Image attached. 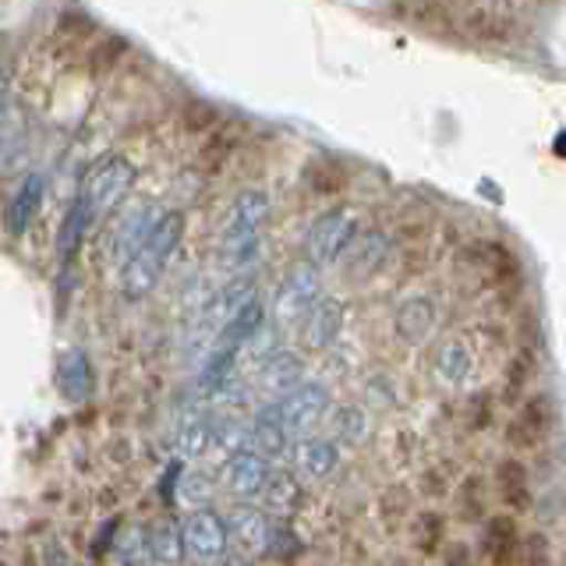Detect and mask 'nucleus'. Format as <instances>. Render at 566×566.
Wrapping results in <instances>:
<instances>
[{
    "mask_svg": "<svg viewBox=\"0 0 566 566\" xmlns=\"http://www.w3.org/2000/svg\"><path fill=\"white\" fill-rule=\"evenodd\" d=\"M230 531L217 510H195L185 521V556L195 566H217L227 556Z\"/></svg>",
    "mask_w": 566,
    "mask_h": 566,
    "instance_id": "9",
    "label": "nucleus"
},
{
    "mask_svg": "<svg viewBox=\"0 0 566 566\" xmlns=\"http://www.w3.org/2000/svg\"><path fill=\"white\" fill-rule=\"evenodd\" d=\"M478 548L489 566H517L521 563V548H524V535H521V521L517 513L500 510L482 524V538H478Z\"/></svg>",
    "mask_w": 566,
    "mask_h": 566,
    "instance_id": "10",
    "label": "nucleus"
},
{
    "mask_svg": "<svg viewBox=\"0 0 566 566\" xmlns=\"http://www.w3.org/2000/svg\"><path fill=\"white\" fill-rule=\"evenodd\" d=\"M453 471L457 468H429V471H421V495L424 500H442V495H450L457 485H453Z\"/></svg>",
    "mask_w": 566,
    "mask_h": 566,
    "instance_id": "34",
    "label": "nucleus"
},
{
    "mask_svg": "<svg viewBox=\"0 0 566 566\" xmlns=\"http://www.w3.org/2000/svg\"><path fill=\"white\" fill-rule=\"evenodd\" d=\"M442 566H478L474 548L468 542H450L442 548Z\"/></svg>",
    "mask_w": 566,
    "mask_h": 566,
    "instance_id": "39",
    "label": "nucleus"
},
{
    "mask_svg": "<svg viewBox=\"0 0 566 566\" xmlns=\"http://www.w3.org/2000/svg\"><path fill=\"white\" fill-rule=\"evenodd\" d=\"M291 432L283 429L280 418L270 411V403L262 407L259 415H252V447L262 453V457H283L291 450Z\"/></svg>",
    "mask_w": 566,
    "mask_h": 566,
    "instance_id": "24",
    "label": "nucleus"
},
{
    "mask_svg": "<svg viewBox=\"0 0 566 566\" xmlns=\"http://www.w3.org/2000/svg\"><path fill=\"white\" fill-rule=\"evenodd\" d=\"M217 485H220V478L212 482V478L202 474V471H185V478H181V500H188V503H206Z\"/></svg>",
    "mask_w": 566,
    "mask_h": 566,
    "instance_id": "35",
    "label": "nucleus"
},
{
    "mask_svg": "<svg viewBox=\"0 0 566 566\" xmlns=\"http://www.w3.org/2000/svg\"><path fill=\"white\" fill-rule=\"evenodd\" d=\"M128 50V43L120 40V35H103L99 43H93L85 50V64H88V71H111L117 61H120V53Z\"/></svg>",
    "mask_w": 566,
    "mask_h": 566,
    "instance_id": "30",
    "label": "nucleus"
},
{
    "mask_svg": "<svg viewBox=\"0 0 566 566\" xmlns=\"http://www.w3.org/2000/svg\"><path fill=\"white\" fill-rule=\"evenodd\" d=\"M323 297V283H318L315 265H294V270L283 276L280 291H276V323L280 326H301L305 315L318 305Z\"/></svg>",
    "mask_w": 566,
    "mask_h": 566,
    "instance_id": "7",
    "label": "nucleus"
},
{
    "mask_svg": "<svg viewBox=\"0 0 566 566\" xmlns=\"http://www.w3.org/2000/svg\"><path fill=\"white\" fill-rule=\"evenodd\" d=\"M217 566H252V563H248V556H223Z\"/></svg>",
    "mask_w": 566,
    "mask_h": 566,
    "instance_id": "41",
    "label": "nucleus"
},
{
    "mask_svg": "<svg viewBox=\"0 0 566 566\" xmlns=\"http://www.w3.org/2000/svg\"><path fill=\"white\" fill-rule=\"evenodd\" d=\"M220 120V114L217 111H212V106H206V103H195L191 106V111H188V128L191 132H206V128H212V124H217Z\"/></svg>",
    "mask_w": 566,
    "mask_h": 566,
    "instance_id": "40",
    "label": "nucleus"
},
{
    "mask_svg": "<svg viewBox=\"0 0 566 566\" xmlns=\"http://www.w3.org/2000/svg\"><path fill=\"white\" fill-rule=\"evenodd\" d=\"M326 424H329V439L336 442V447H361V442L368 439V411L358 403L333 407Z\"/></svg>",
    "mask_w": 566,
    "mask_h": 566,
    "instance_id": "21",
    "label": "nucleus"
},
{
    "mask_svg": "<svg viewBox=\"0 0 566 566\" xmlns=\"http://www.w3.org/2000/svg\"><path fill=\"white\" fill-rule=\"evenodd\" d=\"M361 238V217L347 206H333L323 217H315V223L308 227V255L315 265H333L344 262V255L350 252V244Z\"/></svg>",
    "mask_w": 566,
    "mask_h": 566,
    "instance_id": "3",
    "label": "nucleus"
},
{
    "mask_svg": "<svg viewBox=\"0 0 566 566\" xmlns=\"http://www.w3.org/2000/svg\"><path fill=\"white\" fill-rule=\"evenodd\" d=\"M270 411L280 418L283 429L291 432L294 442L308 439L318 424H323L333 411V397L323 382H301L297 389H291L287 397H280L270 403Z\"/></svg>",
    "mask_w": 566,
    "mask_h": 566,
    "instance_id": "4",
    "label": "nucleus"
},
{
    "mask_svg": "<svg viewBox=\"0 0 566 566\" xmlns=\"http://www.w3.org/2000/svg\"><path fill=\"white\" fill-rule=\"evenodd\" d=\"M394 255V238L386 234V230H361V238L350 244V252L344 255V273L347 280H368L376 276L382 265Z\"/></svg>",
    "mask_w": 566,
    "mask_h": 566,
    "instance_id": "13",
    "label": "nucleus"
},
{
    "mask_svg": "<svg viewBox=\"0 0 566 566\" xmlns=\"http://www.w3.org/2000/svg\"><path fill=\"white\" fill-rule=\"evenodd\" d=\"M291 464L297 471V478H308V482H323L336 468H340V450L329 436H308L294 442L291 450Z\"/></svg>",
    "mask_w": 566,
    "mask_h": 566,
    "instance_id": "15",
    "label": "nucleus"
},
{
    "mask_svg": "<svg viewBox=\"0 0 566 566\" xmlns=\"http://www.w3.org/2000/svg\"><path fill=\"white\" fill-rule=\"evenodd\" d=\"M273 478L270 457H262L259 450H241L234 457H227V464L220 468V489L238 503H252L265 492Z\"/></svg>",
    "mask_w": 566,
    "mask_h": 566,
    "instance_id": "8",
    "label": "nucleus"
},
{
    "mask_svg": "<svg viewBox=\"0 0 566 566\" xmlns=\"http://www.w3.org/2000/svg\"><path fill=\"white\" fill-rule=\"evenodd\" d=\"M156 223H159V217H156L153 202H132L128 209H117L111 217V227H106V238H103L106 259L124 270L138 248L146 244V238L153 234Z\"/></svg>",
    "mask_w": 566,
    "mask_h": 566,
    "instance_id": "5",
    "label": "nucleus"
},
{
    "mask_svg": "<svg viewBox=\"0 0 566 566\" xmlns=\"http://www.w3.org/2000/svg\"><path fill=\"white\" fill-rule=\"evenodd\" d=\"M453 510L464 524H485L489 513V500H485V478L482 474H464L453 489Z\"/></svg>",
    "mask_w": 566,
    "mask_h": 566,
    "instance_id": "22",
    "label": "nucleus"
},
{
    "mask_svg": "<svg viewBox=\"0 0 566 566\" xmlns=\"http://www.w3.org/2000/svg\"><path fill=\"white\" fill-rule=\"evenodd\" d=\"M548 432H553V400L545 394L527 397L517 407V415L506 421V442L513 450H535Z\"/></svg>",
    "mask_w": 566,
    "mask_h": 566,
    "instance_id": "11",
    "label": "nucleus"
},
{
    "mask_svg": "<svg viewBox=\"0 0 566 566\" xmlns=\"http://www.w3.org/2000/svg\"><path fill=\"white\" fill-rule=\"evenodd\" d=\"M301 329V344L308 350H326L336 344V336L344 329V305L336 297H318V305L305 315Z\"/></svg>",
    "mask_w": 566,
    "mask_h": 566,
    "instance_id": "16",
    "label": "nucleus"
},
{
    "mask_svg": "<svg viewBox=\"0 0 566 566\" xmlns=\"http://www.w3.org/2000/svg\"><path fill=\"white\" fill-rule=\"evenodd\" d=\"M492 489L495 500L503 503L510 513H524L535 503V492H531V471L521 457H503L492 471Z\"/></svg>",
    "mask_w": 566,
    "mask_h": 566,
    "instance_id": "14",
    "label": "nucleus"
},
{
    "mask_svg": "<svg viewBox=\"0 0 566 566\" xmlns=\"http://www.w3.org/2000/svg\"><path fill=\"white\" fill-rule=\"evenodd\" d=\"M149 548H153V559L159 563H177L185 556V527H177L174 521H159L149 531Z\"/></svg>",
    "mask_w": 566,
    "mask_h": 566,
    "instance_id": "28",
    "label": "nucleus"
},
{
    "mask_svg": "<svg viewBox=\"0 0 566 566\" xmlns=\"http://www.w3.org/2000/svg\"><path fill=\"white\" fill-rule=\"evenodd\" d=\"M492 424V397L489 394H478L468 407V429L471 432H482Z\"/></svg>",
    "mask_w": 566,
    "mask_h": 566,
    "instance_id": "38",
    "label": "nucleus"
},
{
    "mask_svg": "<svg viewBox=\"0 0 566 566\" xmlns=\"http://www.w3.org/2000/svg\"><path fill=\"white\" fill-rule=\"evenodd\" d=\"M114 566H128V563H114Z\"/></svg>",
    "mask_w": 566,
    "mask_h": 566,
    "instance_id": "42",
    "label": "nucleus"
},
{
    "mask_svg": "<svg viewBox=\"0 0 566 566\" xmlns=\"http://www.w3.org/2000/svg\"><path fill=\"white\" fill-rule=\"evenodd\" d=\"M411 527H415V553L421 559L442 556V548H447V517L439 510H421Z\"/></svg>",
    "mask_w": 566,
    "mask_h": 566,
    "instance_id": "25",
    "label": "nucleus"
},
{
    "mask_svg": "<svg viewBox=\"0 0 566 566\" xmlns=\"http://www.w3.org/2000/svg\"><path fill=\"white\" fill-rule=\"evenodd\" d=\"M135 177H138V170L128 156H106L103 159L85 185V199H88V209H93V220L114 217L117 206L124 202V195L132 191Z\"/></svg>",
    "mask_w": 566,
    "mask_h": 566,
    "instance_id": "6",
    "label": "nucleus"
},
{
    "mask_svg": "<svg viewBox=\"0 0 566 566\" xmlns=\"http://www.w3.org/2000/svg\"><path fill=\"white\" fill-rule=\"evenodd\" d=\"M521 566H553V542L545 531H531L521 548Z\"/></svg>",
    "mask_w": 566,
    "mask_h": 566,
    "instance_id": "32",
    "label": "nucleus"
},
{
    "mask_svg": "<svg viewBox=\"0 0 566 566\" xmlns=\"http://www.w3.org/2000/svg\"><path fill=\"white\" fill-rule=\"evenodd\" d=\"M273 553H280L283 559H294L297 553H301V542H297V535H294V531L287 527V524H276L273 527V545H270V556ZM276 556V559H280Z\"/></svg>",
    "mask_w": 566,
    "mask_h": 566,
    "instance_id": "37",
    "label": "nucleus"
},
{
    "mask_svg": "<svg viewBox=\"0 0 566 566\" xmlns=\"http://www.w3.org/2000/svg\"><path fill=\"white\" fill-rule=\"evenodd\" d=\"M394 326H397V336L403 344H424L429 340V333L436 329V305L432 297L424 294H415L400 301V308L394 315Z\"/></svg>",
    "mask_w": 566,
    "mask_h": 566,
    "instance_id": "18",
    "label": "nucleus"
},
{
    "mask_svg": "<svg viewBox=\"0 0 566 566\" xmlns=\"http://www.w3.org/2000/svg\"><path fill=\"white\" fill-rule=\"evenodd\" d=\"M88 223H93V209H88V199H85V195H78V199L71 202V209L64 212L61 230H57V255H61V265H64V270H71V262H75Z\"/></svg>",
    "mask_w": 566,
    "mask_h": 566,
    "instance_id": "19",
    "label": "nucleus"
},
{
    "mask_svg": "<svg viewBox=\"0 0 566 566\" xmlns=\"http://www.w3.org/2000/svg\"><path fill=\"white\" fill-rule=\"evenodd\" d=\"M181 447L185 453H202L212 447V421L209 418H199V421H191L185 436H181Z\"/></svg>",
    "mask_w": 566,
    "mask_h": 566,
    "instance_id": "36",
    "label": "nucleus"
},
{
    "mask_svg": "<svg viewBox=\"0 0 566 566\" xmlns=\"http://www.w3.org/2000/svg\"><path fill=\"white\" fill-rule=\"evenodd\" d=\"M43 202V177L40 174H29L22 188H18L14 195V202H11V212H8V227H11V234H25L32 217H35V209H40Z\"/></svg>",
    "mask_w": 566,
    "mask_h": 566,
    "instance_id": "26",
    "label": "nucleus"
},
{
    "mask_svg": "<svg viewBox=\"0 0 566 566\" xmlns=\"http://www.w3.org/2000/svg\"><path fill=\"white\" fill-rule=\"evenodd\" d=\"M301 382H308V379H305V361H301L294 350H276L273 358L259 368V386H262L273 400L287 397L291 389H297Z\"/></svg>",
    "mask_w": 566,
    "mask_h": 566,
    "instance_id": "17",
    "label": "nucleus"
},
{
    "mask_svg": "<svg viewBox=\"0 0 566 566\" xmlns=\"http://www.w3.org/2000/svg\"><path fill=\"white\" fill-rule=\"evenodd\" d=\"M57 382L67 400H82L88 394V361L82 350H67L57 361Z\"/></svg>",
    "mask_w": 566,
    "mask_h": 566,
    "instance_id": "27",
    "label": "nucleus"
},
{
    "mask_svg": "<svg viewBox=\"0 0 566 566\" xmlns=\"http://www.w3.org/2000/svg\"><path fill=\"white\" fill-rule=\"evenodd\" d=\"M265 217H270V199H265V191L259 188L241 191L234 206H230L227 227H223V252L234 270H248V265H252L259 241H262Z\"/></svg>",
    "mask_w": 566,
    "mask_h": 566,
    "instance_id": "2",
    "label": "nucleus"
},
{
    "mask_svg": "<svg viewBox=\"0 0 566 566\" xmlns=\"http://www.w3.org/2000/svg\"><path fill=\"white\" fill-rule=\"evenodd\" d=\"M471 350H468V344H460V340H447L439 350H436V361H432V376H436V382L439 386H447V389H453V386H460L468 376H471Z\"/></svg>",
    "mask_w": 566,
    "mask_h": 566,
    "instance_id": "23",
    "label": "nucleus"
},
{
    "mask_svg": "<svg viewBox=\"0 0 566 566\" xmlns=\"http://www.w3.org/2000/svg\"><path fill=\"white\" fill-rule=\"evenodd\" d=\"M376 513H379V524L386 531H397L407 517H411V492L400 489V485L382 489V495L376 500Z\"/></svg>",
    "mask_w": 566,
    "mask_h": 566,
    "instance_id": "29",
    "label": "nucleus"
},
{
    "mask_svg": "<svg viewBox=\"0 0 566 566\" xmlns=\"http://www.w3.org/2000/svg\"><path fill=\"white\" fill-rule=\"evenodd\" d=\"M280 347H276V333H273V326L270 323H262L255 333H252V340L244 344V350H241V361L244 365H255V368H262L265 361L273 358Z\"/></svg>",
    "mask_w": 566,
    "mask_h": 566,
    "instance_id": "31",
    "label": "nucleus"
},
{
    "mask_svg": "<svg viewBox=\"0 0 566 566\" xmlns=\"http://www.w3.org/2000/svg\"><path fill=\"white\" fill-rule=\"evenodd\" d=\"M527 379H531V358H527V354H517V358H513V361H510V368H506V389H503V400H506V403L521 400Z\"/></svg>",
    "mask_w": 566,
    "mask_h": 566,
    "instance_id": "33",
    "label": "nucleus"
},
{
    "mask_svg": "<svg viewBox=\"0 0 566 566\" xmlns=\"http://www.w3.org/2000/svg\"><path fill=\"white\" fill-rule=\"evenodd\" d=\"M262 500L276 517H294V513H301V506H305V485H301V478L294 471H273Z\"/></svg>",
    "mask_w": 566,
    "mask_h": 566,
    "instance_id": "20",
    "label": "nucleus"
},
{
    "mask_svg": "<svg viewBox=\"0 0 566 566\" xmlns=\"http://www.w3.org/2000/svg\"><path fill=\"white\" fill-rule=\"evenodd\" d=\"M185 238V212H167V217H159V223L153 227V234L146 238V244L138 248L132 255V262L120 270V291L124 297H146L159 276H164L167 262L174 259L177 244Z\"/></svg>",
    "mask_w": 566,
    "mask_h": 566,
    "instance_id": "1",
    "label": "nucleus"
},
{
    "mask_svg": "<svg viewBox=\"0 0 566 566\" xmlns=\"http://www.w3.org/2000/svg\"><path fill=\"white\" fill-rule=\"evenodd\" d=\"M273 521L265 517L262 510L241 503L238 510H230L227 517V531H230V542L238 545L241 556H270V545H273Z\"/></svg>",
    "mask_w": 566,
    "mask_h": 566,
    "instance_id": "12",
    "label": "nucleus"
}]
</instances>
